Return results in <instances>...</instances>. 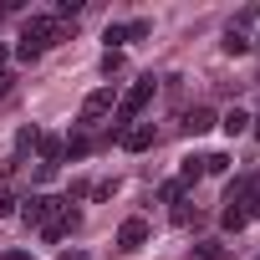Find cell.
I'll use <instances>...</instances> for the list:
<instances>
[{
    "label": "cell",
    "instance_id": "cell-1",
    "mask_svg": "<svg viewBox=\"0 0 260 260\" xmlns=\"http://www.w3.org/2000/svg\"><path fill=\"white\" fill-rule=\"evenodd\" d=\"M67 36H72L67 21H56V16H31V21L21 26V46H16V56H21V61H36L41 51H51V46L67 41Z\"/></svg>",
    "mask_w": 260,
    "mask_h": 260
},
{
    "label": "cell",
    "instance_id": "cell-2",
    "mask_svg": "<svg viewBox=\"0 0 260 260\" xmlns=\"http://www.w3.org/2000/svg\"><path fill=\"white\" fill-rule=\"evenodd\" d=\"M148 102H153V77L133 82V87H127V92L117 97V107H112V112H117V122H133V117H138V112H143Z\"/></svg>",
    "mask_w": 260,
    "mask_h": 260
},
{
    "label": "cell",
    "instance_id": "cell-3",
    "mask_svg": "<svg viewBox=\"0 0 260 260\" xmlns=\"http://www.w3.org/2000/svg\"><path fill=\"white\" fill-rule=\"evenodd\" d=\"M117 107V92L112 87H97V92H87V102H82V122H97V117H107Z\"/></svg>",
    "mask_w": 260,
    "mask_h": 260
},
{
    "label": "cell",
    "instance_id": "cell-4",
    "mask_svg": "<svg viewBox=\"0 0 260 260\" xmlns=\"http://www.w3.org/2000/svg\"><path fill=\"white\" fill-rule=\"evenodd\" d=\"M77 224H82V214H77V209H72L67 199H61V209H56V214H51V219L41 224V235H46V240H61V235H72Z\"/></svg>",
    "mask_w": 260,
    "mask_h": 260
},
{
    "label": "cell",
    "instance_id": "cell-5",
    "mask_svg": "<svg viewBox=\"0 0 260 260\" xmlns=\"http://www.w3.org/2000/svg\"><path fill=\"white\" fill-rule=\"evenodd\" d=\"M117 143H122L127 153H143V148H153V143H158V133H153L148 122H138V127H122V133H117Z\"/></svg>",
    "mask_w": 260,
    "mask_h": 260
},
{
    "label": "cell",
    "instance_id": "cell-6",
    "mask_svg": "<svg viewBox=\"0 0 260 260\" xmlns=\"http://www.w3.org/2000/svg\"><path fill=\"white\" fill-rule=\"evenodd\" d=\"M56 209H61V199H46V194H31V199H26V209H21V219H26V224H46V219H51Z\"/></svg>",
    "mask_w": 260,
    "mask_h": 260
},
{
    "label": "cell",
    "instance_id": "cell-7",
    "mask_svg": "<svg viewBox=\"0 0 260 260\" xmlns=\"http://www.w3.org/2000/svg\"><path fill=\"white\" fill-rule=\"evenodd\" d=\"M143 245H148V219H122L117 250H143Z\"/></svg>",
    "mask_w": 260,
    "mask_h": 260
},
{
    "label": "cell",
    "instance_id": "cell-8",
    "mask_svg": "<svg viewBox=\"0 0 260 260\" xmlns=\"http://www.w3.org/2000/svg\"><path fill=\"white\" fill-rule=\"evenodd\" d=\"M179 127H184L189 138H199V133H209V127H214V112H209V107H194V112H184Z\"/></svg>",
    "mask_w": 260,
    "mask_h": 260
},
{
    "label": "cell",
    "instance_id": "cell-9",
    "mask_svg": "<svg viewBox=\"0 0 260 260\" xmlns=\"http://www.w3.org/2000/svg\"><path fill=\"white\" fill-rule=\"evenodd\" d=\"M36 148H41V169H56V164L67 158V143H61V138H41Z\"/></svg>",
    "mask_w": 260,
    "mask_h": 260
},
{
    "label": "cell",
    "instance_id": "cell-10",
    "mask_svg": "<svg viewBox=\"0 0 260 260\" xmlns=\"http://www.w3.org/2000/svg\"><path fill=\"white\" fill-rule=\"evenodd\" d=\"M219 224H224L230 235H240V230L250 224V214H245V204H224V214H219Z\"/></svg>",
    "mask_w": 260,
    "mask_h": 260
},
{
    "label": "cell",
    "instance_id": "cell-11",
    "mask_svg": "<svg viewBox=\"0 0 260 260\" xmlns=\"http://www.w3.org/2000/svg\"><path fill=\"white\" fill-rule=\"evenodd\" d=\"M219 46H224V51H230V56H245V51H250V36H245V31H240V26H230V31H224V41H219Z\"/></svg>",
    "mask_w": 260,
    "mask_h": 260
},
{
    "label": "cell",
    "instance_id": "cell-12",
    "mask_svg": "<svg viewBox=\"0 0 260 260\" xmlns=\"http://www.w3.org/2000/svg\"><path fill=\"white\" fill-rule=\"evenodd\" d=\"M184 194H189V179H184V174H179V179H169V184L158 189V199H164V204H179Z\"/></svg>",
    "mask_w": 260,
    "mask_h": 260
},
{
    "label": "cell",
    "instance_id": "cell-13",
    "mask_svg": "<svg viewBox=\"0 0 260 260\" xmlns=\"http://www.w3.org/2000/svg\"><path fill=\"white\" fill-rule=\"evenodd\" d=\"M189 260H230V250L224 245H214V240H204V245H194V255Z\"/></svg>",
    "mask_w": 260,
    "mask_h": 260
},
{
    "label": "cell",
    "instance_id": "cell-14",
    "mask_svg": "<svg viewBox=\"0 0 260 260\" xmlns=\"http://www.w3.org/2000/svg\"><path fill=\"white\" fill-rule=\"evenodd\" d=\"M219 127H224V133L235 138V133H245V127H250V117H245V112L235 107V112H224V117H219Z\"/></svg>",
    "mask_w": 260,
    "mask_h": 260
},
{
    "label": "cell",
    "instance_id": "cell-15",
    "mask_svg": "<svg viewBox=\"0 0 260 260\" xmlns=\"http://www.w3.org/2000/svg\"><path fill=\"white\" fill-rule=\"evenodd\" d=\"M36 143H41V127H21V133H16V158H21V153H31Z\"/></svg>",
    "mask_w": 260,
    "mask_h": 260
},
{
    "label": "cell",
    "instance_id": "cell-16",
    "mask_svg": "<svg viewBox=\"0 0 260 260\" xmlns=\"http://www.w3.org/2000/svg\"><path fill=\"white\" fill-rule=\"evenodd\" d=\"M199 169H204V174H224V169H230V153H204Z\"/></svg>",
    "mask_w": 260,
    "mask_h": 260
},
{
    "label": "cell",
    "instance_id": "cell-17",
    "mask_svg": "<svg viewBox=\"0 0 260 260\" xmlns=\"http://www.w3.org/2000/svg\"><path fill=\"white\" fill-rule=\"evenodd\" d=\"M199 219H204L199 209H189V204H174V224H179V230H189V224H199Z\"/></svg>",
    "mask_w": 260,
    "mask_h": 260
},
{
    "label": "cell",
    "instance_id": "cell-18",
    "mask_svg": "<svg viewBox=\"0 0 260 260\" xmlns=\"http://www.w3.org/2000/svg\"><path fill=\"white\" fill-rule=\"evenodd\" d=\"M67 153H72V158H82V153H92V138H87V133H77V138H67Z\"/></svg>",
    "mask_w": 260,
    "mask_h": 260
},
{
    "label": "cell",
    "instance_id": "cell-19",
    "mask_svg": "<svg viewBox=\"0 0 260 260\" xmlns=\"http://www.w3.org/2000/svg\"><path fill=\"white\" fill-rule=\"evenodd\" d=\"M245 214L260 219V174H255V189H250V199H245Z\"/></svg>",
    "mask_w": 260,
    "mask_h": 260
},
{
    "label": "cell",
    "instance_id": "cell-20",
    "mask_svg": "<svg viewBox=\"0 0 260 260\" xmlns=\"http://www.w3.org/2000/svg\"><path fill=\"white\" fill-rule=\"evenodd\" d=\"M11 214H16V194H11V189H0V219H11Z\"/></svg>",
    "mask_w": 260,
    "mask_h": 260
},
{
    "label": "cell",
    "instance_id": "cell-21",
    "mask_svg": "<svg viewBox=\"0 0 260 260\" xmlns=\"http://www.w3.org/2000/svg\"><path fill=\"white\" fill-rule=\"evenodd\" d=\"M148 31H153V26H148V21H127V41H143V36H148Z\"/></svg>",
    "mask_w": 260,
    "mask_h": 260
},
{
    "label": "cell",
    "instance_id": "cell-22",
    "mask_svg": "<svg viewBox=\"0 0 260 260\" xmlns=\"http://www.w3.org/2000/svg\"><path fill=\"white\" fill-rule=\"evenodd\" d=\"M107 41H112L107 51H117V41H127V26H107Z\"/></svg>",
    "mask_w": 260,
    "mask_h": 260
},
{
    "label": "cell",
    "instance_id": "cell-23",
    "mask_svg": "<svg viewBox=\"0 0 260 260\" xmlns=\"http://www.w3.org/2000/svg\"><path fill=\"white\" fill-rule=\"evenodd\" d=\"M117 67H122V51H107V56H102V72H107V77H112V72H117Z\"/></svg>",
    "mask_w": 260,
    "mask_h": 260
},
{
    "label": "cell",
    "instance_id": "cell-24",
    "mask_svg": "<svg viewBox=\"0 0 260 260\" xmlns=\"http://www.w3.org/2000/svg\"><path fill=\"white\" fill-rule=\"evenodd\" d=\"M11 92H16V77H11V72H0V102H6Z\"/></svg>",
    "mask_w": 260,
    "mask_h": 260
},
{
    "label": "cell",
    "instance_id": "cell-25",
    "mask_svg": "<svg viewBox=\"0 0 260 260\" xmlns=\"http://www.w3.org/2000/svg\"><path fill=\"white\" fill-rule=\"evenodd\" d=\"M0 260H31L26 250H6V255H0Z\"/></svg>",
    "mask_w": 260,
    "mask_h": 260
},
{
    "label": "cell",
    "instance_id": "cell-26",
    "mask_svg": "<svg viewBox=\"0 0 260 260\" xmlns=\"http://www.w3.org/2000/svg\"><path fill=\"white\" fill-rule=\"evenodd\" d=\"M61 260H92V255H82V250H61Z\"/></svg>",
    "mask_w": 260,
    "mask_h": 260
},
{
    "label": "cell",
    "instance_id": "cell-27",
    "mask_svg": "<svg viewBox=\"0 0 260 260\" xmlns=\"http://www.w3.org/2000/svg\"><path fill=\"white\" fill-rule=\"evenodd\" d=\"M255 138H260V117H255Z\"/></svg>",
    "mask_w": 260,
    "mask_h": 260
}]
</instances>
